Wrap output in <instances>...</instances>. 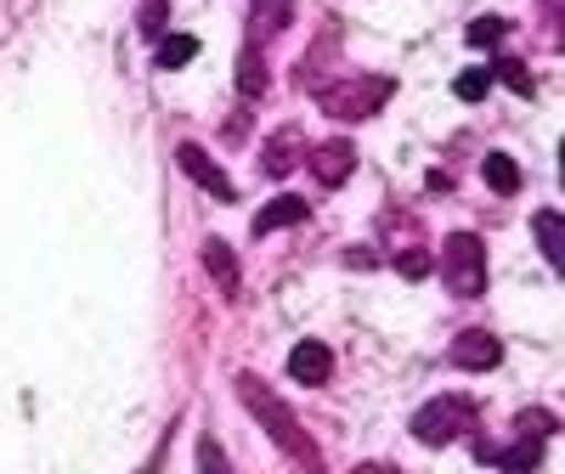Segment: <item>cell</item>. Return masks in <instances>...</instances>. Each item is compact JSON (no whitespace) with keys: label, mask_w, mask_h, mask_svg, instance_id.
<instances>
[{"label":"cell","mask_w":565,"mask_h":474,"mask_svg":"<svg viewBox=\"0 0 565 474\" xmlns=\"http://www.w3.org/2000/svg\"><path fill=\"white\" fill-rule=\"evenodd\" d=\"M238 401L266 423V435L277 441V452L289 457V463H300L306 474H328V463H322V452H317V441H311V430L289 412V401L282 396H271L266 390V378H255V373H238Z\"/></svg>","instance_id":"1"},{"label":"cell","mask_w":565,"mask_h":474,"mask_svg":"<svg viewBox=\"0 0 565 474\" xmlns=\"http://www.w3.org/2000/svg\"><path fill=\"white\" fill-rule=\"evenodd\" d=\"M391 90H396L391 74H345L340 85H317V103L334 119H373L391 103Z\"/></svg>","instance_id":"2"},{"label":"cell","mask_w":565,"mask_h":474,"mask_svg":"<svg viewBox=\"0 0 565 474\" xmlns=\"http://www.w3.org/2000/svg\"><path fill=\"white\" fill-rule=\"evenodd\" d=\"M441 282L452 300H481L487 294V249L476 231H452L441 244Z\"/></svg>","instance_id":"3"},{"label":"cell","mask_w":565,"mask_h":474,"mask_svg":"<svg viewBox=\"0 0 565 474\" xmlns=\"http://www.w3.org/2000/svg\"><path fill=\"white\" fill-rule=\"evenodd\" d=\"M476 418H481V407L469 396H436L430 407L413 412V435L424 446H452L463 430H476Z\"/></svg>","instance_id":"4"},{"label":"cell","mask_w":565,"mask_h":474,"mask_svg":"<svg viewBox=\"0 0 565 474\" xmlns=\"http://www.w3.org/2000/svg\"><path fill=\"white\" fill-rule=\"evenodd\" d=\"M175 164H181L186 175H193V181L204 186V193H215L221 204H232V198H238V186L226 181V170H221V164H215V159L199 148V141H181V148H175Z\"/></svg>","instance_id":"5"},{"label":"cell","mask_w":565,"mask_h":474,"mask_svg":"<svg viewBox=\"0 0 565 474\" xmlns=\"http://www.w3.org/2000/svg\"><path fill=\"white\" fill-rule=\"evenodd\" d=\"M447 362L463 367V373H487V367L503 362V345H498V334H487V327H463V334L452 340V351H447Z\"/></svg>","instance_id":"6"},{"label":"cell","mask_w":565,"mask_h":474,"mask_svg":"<svg viewBox=\"0 0 565 474\" xmlns=\"http://www.w3.org/2000/svg\"><path fill=\"white\" fill-rule=\"evenodd\" d=\"M289 378L295 385H328V378H334V351H328L322 340H300L295 351H289Z\"/></svg>","instance_id":"7"},{"label":"cell","mask_w":565,"mask_h":474,"mask_svg":"<svg viewBox=\"0 0 565 474\" xmlns=\"http://www.w3.org/2000/svg\"><path fill=\"white\" fill-rule=\"evenodd\" d=\"M306 170L322 181V186H340L351 170H356V148L345 136H334V141H322V148H311V159H306Z\"/></svg>","instance_id":"8"},{"label":"cell","mask_w":565,"mask_h":474,"mask_svg":"<svg viewBox=\"0 0 565 474\" xmlns=\"http://www.w3.org/2000/svg\"><path fill=\"white\" fill-rule=\"evenodd\" d=\"M300 153H306V141H300V125H282V130H277V136L266 141V148H260V159H266L260 170H266V175H289V170L300 164Z\"/></svg>","instance_id":"9"},{"label":"cell","mask_w":565,"mask_h":474,"mask_svg":"<svg viewBox=\"0 0 565 474\" xmlns=\"http://www.w3.org/2000/svg\"><path fill=\"white\" fill-rule=\"evenodd\" d=\"M204 271L215 277V289L226 294V300H238V289H244V271H238V255H232L221 237H210L204 244Z\"/></svg>","instance_id":"10"},{"label":"cell","mask_w":565,"mask_h":474,"mask_svg":"<svg viewBox=\"0 0 565 474\" xmlns=\"http://www.w3.org/2000/svg\"><path fill=\"white\" fill-rule=\"evenodd\" d=\"M311 209L295 198V193H277L266 209H255V237H271V231H282V226H300Z\"/></svg>","instance_id":"11"},{"label":"cell","mask_w":565,"mask_h":474,"mask_svg":"<svg viewBox=\"0 0 565 474\" xmlns=\"http://www.w3.org/2000/svg\"><path fill=\"white\" fill-rule=\"evenodd\" d=\"M476 457H492L503 474H532V468H537V457H543V441H537V435H521L509 452H492V446H481V441H476Z\"/></svg>","instance_id":"12"},{"label":"cell","mask_w":565,"mask_h":474,"mask_svg":"<svg viewBox=\"0 0 565 474\" xmlns=\"http://www.w3.org/2000/svg\"><path fill=\"white\" fill-rule=\"evenodd\" d=\"M295 23V0H255L249 7V34L255 40H271Z\"/></svg>","instance_id":"13"},{"label":"cell","mask_w":565,"mask_h":474,"mask_svg":"<svg viewBox=\"0 0 565 474\" xmlns=\"http://www.w3.org/2000/svg\"><path fill=\"white\" fill-rule=\"evenodd\" d=\"M481 175H487V186H492L498 198H509L514 186H521V164H514L509 153H487L481 159Z\"/></svg>","instance_id":"14"},{"label":"cell","mask_w":565,"mask_h":474,"mask_svg":"<svg viewBox=\"0 0 565 474\" xmlns=\"http://www.w3.org/2000/svg\"><path fill=\"white\" fill-rule=\"evenodd\" d=\"M532 231H537V244H543V260L559 266V260H565V244H559V209H537V215H532Z\"/></svg>","instance_id":"15"},{"label":"cell","mask_w":565,"mask_h":474,"mask_svg":"<svg viewBox=\"0 0 565 474\" xmlns=\"http://www.w3.org/2000/svg\"><path fill=\"white\" fill-rule=\"evenodd\" d=\"M193 57H199V40H193V34H164V40H159V52H153L159 68H186Z\"/></svg>","instance_id":"16"},{"label":"cell","mask_w":565,"mask_h":474,"mask_svg":"<svg viewBox=\"0 0 565 474\" xmlns=\"http://www.w3.org/2000/svg\"><path fill=\"white\" fill-rule=\"evenodd\" d=\"M266 90V63L255 45H244V57H238V97H260Z\"/></svg>","instance_id":"17"},{"label":"cell","mask_w":565,"mask_h":474,"mask_svg":"<svg viewBox=\"0 0 565 474\" xmlns=\"http://www.w3.org/2000/svg\"><path fill=\"white\" fill-rule=\"evenodd\" d=\"M452 90H458V103H481L487 90H492V68H463L452 79Z\"/></svg>","instance_id":"18"},{"label":"cell","mask_w":565,"mask_h":474,"mask_svg":"<svg viewBox=\"0 0 565 474\" xmlns=\"http://www.w3.org/2000/svg\"><path fill=\"white\" fill-rule=\"evenodd\" d=\"M164 18H170V0H141V12H136V29L148 34V40H164Z\"/></svg>","instance_id":"19"},{"label":"cell","mask_w":565,"mask_h":474,"mask_svg":"<svg viewBox=\"0 0 565 474\" xmlns=\"http://www.w3.org/2000/svg\"><path fill=\"white\" fill-rule=\"evenodd\" d=\"M199 474H232V463H226V452H221V441L210 430L199 435Z\"/></svg>","instance_id":"20"},{"label":"cell","mask_w":565,"mask_h":474,"mask_svg":"<svg viewBox=\"0 0 565 474\" xmlns=\"http://www.w3.org/2000/svg\"><path fill=\"white\" fill-rule=\"evenodd\" d=\"M503 34H509V18H476V23L463 29V40H469V45H498Z\"/></svg>","instance_id":"21"},{"label":"cell","mask_w":565,"mask_h":474,"mask_svg":"<svg viewBox=\"0 0 565 474\" xmlns=\"http://www.w3.org/2000/svg\"><path fill=\"white\" fill-rule=\"evenodd\" d=\"M492 79H503L509 90H521V97H532V68H526V63H509V57H503V63H492Z\"/></svg>","instance_id":"22"},{"label":"cell","mask_w":565,"mask_h":474,"mask_svg":"<svg viewBox=\"0 0 565 474\" xmlns=\"http://www.w3.org/2000/svg\"><path fill=\"white\" fill-rule=\"evenodd\" d=\"M430 266H436V255H424V249H407V255H396V271H402L407 282L430 277Z\"/></svg>","instance_id":"23"},{"label":"cell","mask_w":565,"mask_h":474,"mask_svg":"<svg viewBox=\"0 0 565 474\" xmlns=\"http://www.w3.org/2000/svg\"><path fill=\"white\" fill-rule=\"evenodd\" d=\"M514 430H521V435H537V441H548V435H554V418H548V412H521V418H514Z\"/></svg>","instance_id":"24"},{"label":"cell","mask_w":565,"mask_h":474,"mask_svg":"<svg viewBox=\"0 0 565 474\" xmlns=\"http://www.w3.org/2000/svg\"><path fill=\"white\" fill-rule=\"evenodd\" d=\"M356 474H402V468H385V463H356Z\"/></svg>","instance_id":"25"}]
</instances>
